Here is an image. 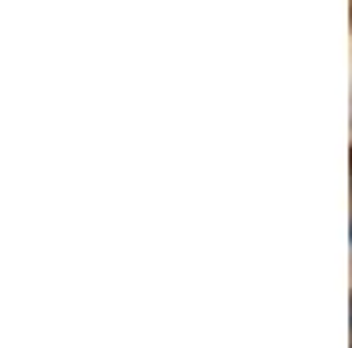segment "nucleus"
<instances>
[{
	"label": "nucleus",
	"mask_w": 352,
	"mask_h": 348,
	"mask_svg": "<svg viewBox=\"0 0 352 348\" xmlns=\"http://www.w3.org/2000/svg\"><path fill=\"white\" fill-rule=\"evenodd\" d=\"M349 232H352V225H349ZM349 240H352V236H349Z\"/></svg>",
	"instance_id": "1"
}]
</instances>
